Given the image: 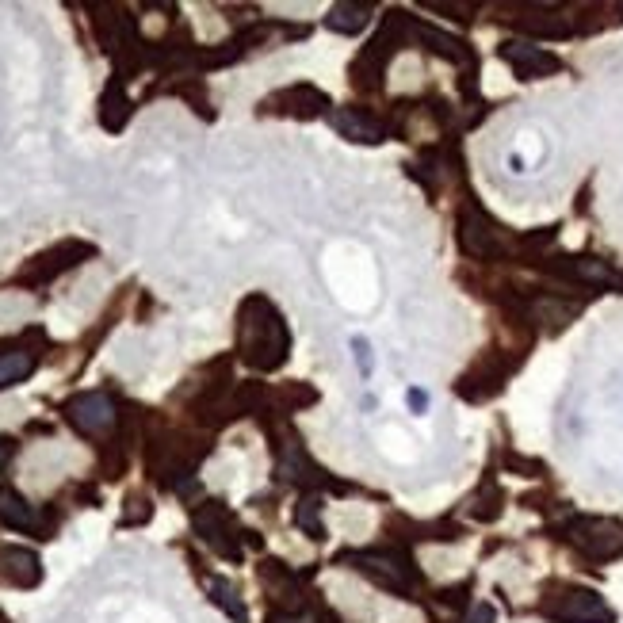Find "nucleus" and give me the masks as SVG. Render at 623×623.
I'll list each match as a JSON object with an SVG mask.
<instances>
[{
  "instance_id": "9",
  "label": "nucleus",
  "mask_w": 623,
  "mask_h": 623,
  "mask_svg": "<svg viewBox=\"0 0 623 623\" xmlns=\"http://www.w3.org/2000/svg\"><path fill=\"white\" fill-rule=\"evenodd\" d=\"M81 257H92V245H77V241H65L54 253H43V257L31 264V272L23 276V283H46L54 276H62L65 268H73Z\"/></svg>"
},
{
  "instance_id": "13",
  "label": "nucleus",
  "mask_w": 623,
  "mask_h": 623,
  "mask_svg": "<svg viewBox=\"0 0 623 623\" xmlns=\"http://www.w3.org/2000/svg\"><path fill=\"white\" fill-rule=\"evenodd\" d=\"M0 520L16 532H35L39 528V516L27 505V497L16 494V490H0Z\"/></svg>"
},
{
  "instance_id": "21",
  "label": "nucleus",
  "mask_w": 623,
  "mask_h": 623,
  "mask_svg": "<svg viewBox=\"0 0 623 623\" xmlns=\"http://www.w3.org/2000/svg\"><path fill=\"white\" fill-rule=\"evenodd\" d=\"M295 524H299L302 532H310L314 539H322V524H318V501H314V497H306L299 509H295Z\"/></svg>"
},
{
  "instance_id": "24",
  "label": "nucleus",
  "mask_w": 623,
  "mask_h": 623,
  "mask_svg": "<svg viewBox=\"0 0 623 623\" xmlns=\"http://www.w3.org/2000/svg\"><path fill=\"white\" fill-rule=\"evenodd\" d=\"M16 455V440H8V436H0V471L8 467V459Z\"/></svg>"
},
{
  "instance_id": "5",
  "label": "nucleus",
  "mask_w": 623,
  "mask_h": 623,
  "mask_svg": "<svg viewBox=\"0 0 623 623\" xmlns=\"http://www.w3.org/2000/svg\"><path fill=\"white\" fill-rule=\"evenodd\" d=\"M195 532L199 539L207 543V547H215L222 559H241V543H237V528L230 513L218 505V501H207V505H199L192 516Z\"/></svg>"
},
{
  "instance_id": "25",
  "label": "nucleus",
  "mask_w": 623,
  "mask_h": 623,
  "mask_svg": "<svg viewBox=\"0 0 623 623\" xmlns=\"http://www.w3.org/2000/svg\"><path fill=\"white\" fill-rule=\"evenodd\" d=\"M467 623H494V608H490V604H478Z\"/></svg>"
},
{
  "instance_id": "7",
  "label": "nucleus",
  "mask_w": 623,
  "mask_h": 623,
  "mask_svg": "<svg viewBox=\"0 0 623 623\" xmlns=\"http://www.w3.org/2000/svg\"><path fill=\"white\" fill-rule=\"evenodd\" d=\"M459 245H463L467 257H478V260L501 253V237H497L494 222L474 215V211H467V215L459 218Z\"/></svg>"
},
{
  "instance_id": "11",
  "label": "nucleus",
  "mask_w": 623,
  "mask_h": 623,
  "mask_svg": "<svg viewBox=\"0 0 623 623\" xmlns=\"http://www.w3.org/2000/svg\"><path fill=\"white\" fill-rule=\"evenodd\" d=\"M272 108L276 104H287V115H299V119H314V115H322L325 108H329V96H322L318 88L310 85H295V88H283V92H276L272 100H268Z\"/></svg>"
},
{
  "instance_id": "20",
  "label": "nucleus",
  "mask_w": 623,
  "mask_h": 623,
  "mask_svg": "<svg viewBox=\"0 0 623 623\" xmlns=\"http://www.w3.org/2000/svg\"><path fill=\"white\" fill-rule=\"evenodd\" d=\"M536 314H539V322H547V325H555V329H559V325H566L574 314H578V306H566V302L551 299V302H539Z\"/></svg>"
},
{
  "instance_id": "19",
  "label": "nucleus",
  "mask_w": 623,
  "mask_h": 623,
  "mask_svg": "<svg viewBox=\"0 0 623 623\" xmlns=\"http://www.w3.org/2000/svg\"><path fill=\"white\" fill-rule=\"evenodd\" d=\"M211 601H215L230 620H237V623L249 620V612H245V604H241V597H237V589L230 581H211Z\"/></svg>"
},
{
  "instance_id": "1",
  "label": "nucleus",
  "mask_w": 623,
  "mask_h": 623,
  "mask_svg": "<svg viewBox=\"0 0 623 623\" xmlns=\"http://www.w3.org/2000/svg\"><path fill=\"white\" fill-rule=\"evenodd\" d=\"M237 348H241V360L257 371H276L287 360L291 337L268 299H260V295L245 299L241 318H237Z\"/></svg>"
},
{
  "instance_id": "10",
  "label": "nucleus",
  "mask_w": 623,
  "mask_h": 623,
  "mask_svg": "<svg viewBox=\"0 0 623 623\" xmlns=\"http://www.w3.org/2000/svg\"><path fill=\"white\" fill-rule=\"evenodd\" d=\"M329 123L337 127L341 138H348V142H360V146H379V142L387 138L383 123H375L371 115H364V111H356V108L333 111V115H329Z\"/></svg>"
},
{
  "instance_id": "14",
  "label": "nucleus",
  "mask_w": 623,
  "mask_h": 623,
  "mask_svg": "<svg viewBox=\"0 0 623 623\" xmlns=\"http://www.w3.org/2000/svg\"><path fill=\"white\" fill-rule=\"evenodd\" d=\"M562 276L581 280V283H597V287H612V283H616V272L597 257H570L562 264Z\"/></svg>"
},
{
  "instance_id": "22",
  "label": "nucleus",
  "mask_w": 623,
  "mask_h": 623,
  "mask_svg": "<svg viewBox=\"0 0 623 623\" xmlns=\"http://www.w3.org/2000/svg\"><path fill=\"white\" fill-rule=\"evenodd\" d=\"M130 509H127V516H123V524H146L153 516V509H150V501L146 497H130L127 501Z\"/></svg>"
},
{
  "instance_id": "2",
  "label": "nucleus",
  "mask_w": 623,
  "mask_h": 623,
  "mask_svg": "<svg viewBox=\"0 0 623 623\" xmlns=\"http://www.w3.org/2000/svg\"><path fill=\"white\" fill-rule=\"evenodd\" d=\"M566 539L578 547L585 559L608 562L623 555V528L616 520H601V516H578L566 524Z\"/></svg>"
},
{
  "instance_id": "26",
  "label": "nucleus",
  "mask_w": 623,
  "mask_h": 623,
  "mask_svg": "<svg viewBox=\"0 0 623 623\" xmlns=\"http://www.w3.org/2000/svg\"><path fill=\"white\" fill-rule=\"evenodd\" d=\"M406 402H409V409H417V413H421V409L429 406V394H425V390H409Z\"/></svg>"
},
{
  "instance_id": "15",
  "label": "nucleus",
  "mask_w": 623,
  "mask_h": 623,
  "mask_svg": "<svg viewBox=\"0 0 623 623\" xmlns=\"http://www.w3.org/2000/svg\"><path fill=\"white\" fill-rule=\"evenodd\" d=\"M35 371V352L27 348H12V352H0V390L16 387L27 375Z\"/></svg>"
},
{
  "instance_id": "17",
  "label": "nucleus",
  "mask_w": 623,
  "mask_h": 623,
  "mask_svg": "<svg viewBox=\"0 0 623 623\" xmlns=\"http://www.w3.org/2000/svg\"><path fill=\"white\" fill-rule=\"evenodd\" d=\"M367 23V8L360 4H333L329 16H325V27L329 31H341V35H356Z\"/></svg>"
},
{
  "instance_id": "6",
  "label": "nucleus",
  "mask_w": 623,
  "mask_h": 623,
  "mask_svg": "<svg viewBox=\"0 0 623 623\" xmlns=\"http://www.w3.org/2000/svg\"><path fill=\"white\" fill-rule=\"evenodd\" d=\"M65 417L73 421V429L88 432V436H100V432L115 429V402L100 390H88L65 402Z\"/></svg>"
},
{
  "instance_id": "16",
  "label": "nucleus",
  "mask_w": 623,
  "mask_h": 623,
  "mask_svg": "<svg viewBox=\"0 0 623 623\" xmlns=\"http://www.w3.org/2000/svg\"><path fill=\"white\" fill-rule=\"evenodd\" d=\"M100 119H104V127L108 130H123V123L130 119V100L123 96L119 81L104 92V100H100Z\"/></svg>"
},
{
  "instance_id": "8",
  "label": "nucleus",
  "mask_w": 623,
  "mask_h": 623,
  "mask_svg": "<svg viewBox=\"0 0 623 623\" xmlns=\"http://www.w3.org/2000/svg\"><path fill=\"white\" fill-rule=\"evenodd\" d=\"M501 58L513 65L516 77H524V81L547 77V73L559 69V58H555V54H547V50H539V46H532V43H505L501 46Z\"/></svg>"
},
{
  "instance_id": "23",
  "label": "nucleus",
  "mask_w": 623,
  "mask_h": 623,
  "mask_svg": "<svg viewBox=\"0 0 623 623\" xmlns=\"http://www.w3.org/2000/svg\"><path fill=\"white\" fill-rule=\"evenodd\" d=\"M352 352H356V360H360V375H371V348H367V341L364 337H356V341H352Z\"/></svg>"
},
{
  "instance_id": "12",
  "label": "nucleus",
  "mask_w": 623,
  "mask_h": 623,
  "mask_svg": "<svg viewBox=\"0 0 623 623\" xmlns=\"http://www.w3.org/2000/svg\"><path fill=\"white\" fill-rule=\"evenodd\" d=\"M0 562H4V581H12V585H20V589H31V585H39L43 581V566L35 559V551H23V547H8V551H0Z\"/></svg>"
},
{
  "instance_id": "18",
  "label": "nucleus",
  "mask_w": 623,
  "mask_h": 623,
  "mask_svg": "<svg viewBox=\"0 0 623 623\" xmlns=\"http://www.w3.org/2000/svg\"><path fill=\"white\" fill-rule=\"evenodd\" d=\"M417 31H421L425 43H432L436 54H444V58H452V62H471V50L459 43V39L444 35V31H436V27H417Z\"/></svg>"
},
{
  "instance_id": "3",
  "label": "nucleus",
  "mask_w": 623,
  "mask_h": 623,
  "mask_svg": "<svg viewBox=\"0 0 623 623\" xmlns=\"http://www.w3.org/2000/svg\"><path fill=\"white\" fill-rule=\"evenodd\" d=\"M547 620L555 623H612V608L593 593V589H570L539 608Z\"/></svg>"
},
{
  "instance_id": "4",
  "label": "nucleus",
  "mask_w": 623,
  "mask_h": 623,
  "mask_svg": "<svg viewBox=\"0 0 623 623\" xmlns=\"http://www.w3.org/2000/svg\"><path fill=\"white\" fill-rule=\"evenodd\" d=\"M348 562L356 570H364L367 578H375L379 585H387L394 593H409L413 589V570H409L406 551H352Z\"/></svg>"
}]
</instances>
